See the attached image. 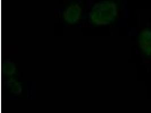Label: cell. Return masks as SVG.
I'll return each instance as SVG.
<instances>
[{"instance_id": "1", "label": "cell", "mask_w": 151, "mask_h": 113, "mask_svg": "<svg viewBox=\"0 0 151 113\" xmlns=\"http://www.w3.org/2000/svg\"><path fill=\"white\" fill-rule=\"evenodd\" d=\"M139 46L142 51L148 56H151V30L146 28L140 32L139 39Z\"/></svg>"}]
</instances>
